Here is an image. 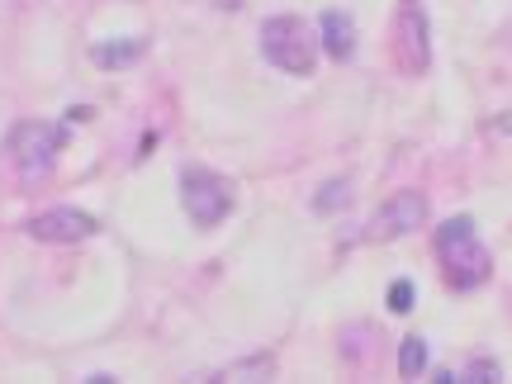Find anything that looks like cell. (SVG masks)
Listing matches in <instances>:
<instances>
[{
  "instance_id": "1",
  "label": "cell",
  "mask_w": 512,
  "mask_h": 384,
  "mask_svg": "<svg viewBox=\"0 0 512 384\" xmlns=\"http://www.w3.org/2000/svg\"><path fill=\"white\" fill-rule=\"evenodd\" d=\"M437 256H441V275H446L456 290H475V285H484L489 271H494V261L484 252L470 214H456V219H446L437 228Z\"/></svg>"
},
{
  "instance_id": "2",
  "label": "cell",
  "mask_w": 512,
  "mask_h": 384,
  "mask_svg": "<svg viewBox=\"0 0 512 384\" xmlns=\"http://www.w3.org/2000/svg\"><path fill=\"white\" fill-rule=\"evenodd\" d=\"M62 143H67V128L62 124H48V119H19L5 138V157L10 166L19 171V181H48L53 176L57 157H62Z\"/></svg>"
},
{
  "instance_id": "3",
  "label": "cell",
  "mask_w": 512,
  "mask_h": 384,
  "mask_svg": "<svg viewBox=\"0 0 512 384\" xmlns=\"http://www.w3.org/2000/svg\"><path fill=\"white\" fill-rule=\"evenodd\" d=\"M261 53L280 72L309 76L313 62H318V38L299 15H271L261 24Z\"/></svg>"
},
{
  "instance_id": "4",
  "label": "cell",
  "mask_w": 512,
  "mask_h": 384,
  "mask_svg": "<svg viewBox=\"0 0 512 384\" xmlns=\"http://www.w3.org/2000/svg\"><path fill=\"white\" fill-rule=\"evenodd\" d=\"M181 204H185V214L195 219V228H219V223L233 214L238 190H233V181L219 176V171L190 166L181 176Z\"/></svg>"
},
{
  "instance_id": "5",
  "label": "cell",
  "mask_w": 512,
  "mask_h": 384,
  "mask_svg": "<svg viewBox=\"0 0 512 384\" xmlns=\"http://www.w3.org/2000/svg\"><path fill=\"white\" fill-rule=\"evenodd\" d=\"M422 223H427V195H422V190H399V195H389V200L370 214L366 238L394 242V238H403V233H418Z\"/></svg>"
},
{
  "instance_id": "6",
  "label": "cell",
  "mask_w": 512,
  "mask_h": 384,
  "mask_svg": "<svg viewBox=\"0 0 512 384\" xmlns=\"http://www.w3.org/2000/svg\"><path fill=\"white\" fill-rule=\"evenodd\" d=\"M24 233L38 242H86L100 233V223L86 214V209H43V214H34V219L24 223Z\"/></svg>"
},
{
  "instance_id": "7",
  "label": "cell",
  "mask_w": 512,
  "mask_h": 384,
  "mask_svg": "<svg viewBox=\"0 0 512 384\" xmlns=\"http://www.w3.org/2000/svg\"><path fill=\"white\" fill-rule=\"evenodd\" d=\"M399 57L408 72H427L432 67V38H427V15H422L418 0H403L399 15Z\"/></svg>"
},
{
  "instance_id": "8",
  "label": "cell",
  "mask_w": 512,
  "mask_h": 384,
  "mask_svg": "<svg viewBox=\"0 0 512 384\" xmlns=\"http://www.w3.org/2000/svg\"><path fill=\"white\" fill-rule=\"evenodd\" d=\"M318 38H323L328 57H337V62H347V57L356 53V24H351L347 10H323V19H318Z\"/></svg>"
},
{
  "instance_id": "9",
  "label": "cell",
  "mask_w": 512,
  "mask_h": 384,
  "mask_svg": "<svg viewBox=\"0 0 512 384\" xmlns=\"http://www.w3.org/2000/svg\"><path fill=\"white\" fill-rule=\"evenodd\" d=\"M143 38H110V43H95L91 48V62L105 67V72H119V67H133L143 57Z\"/></svg>"
},
{
  "instance_id": "10",
  "label": "cell",
  "mask_w": 512,
  "mask_h": 384,
  "mask_svg": "<svg viewBox=\"0 0 512 384\" xmlns=\"http://www.w3.org/2000/svg\"><path fill=\"white\" fill-rule=\"evenodd\" d=\"M427 370V342L422 337H403L399 342V375L403 380H418Z\"/></svg>"
},
{
  "instance_id": "11",
  "label": "cell",
  "mask_w": 512,
  "mask_h": 384,
  "mask_svg": "<svg viewBox=\"0 0 512 384\" xmlns=\"http://www.w3.org/2000/svg\"><path fill=\"white\" fill-rule=\"evenodd\" d=\"M271 375H275L271 356H247V361H238V366L219 370V380H271Z\"/></svg>"
},
{
  "instance_id": "12",
  "label": "cell",
  "mask_w": 512,
  "mask_h": 384,
  "mask_svg": "<svg viewBox=\"0 0 512 384\" xmlns=\"http://www.w3.org/2000/svg\"><path fill=\"white\" fill-rule=\"evenodd\" d=\"M347 204H351V181H328L313 195V209H318V214H337V209H347Z\"/></svg>"
},
{
  "instance_id": "13",
  "label": "cell",
  "mask_w": 512,
  "mask_h": 384,
  "mask_svg": "<svg viewBox=\"0 0 512 384\" xmlns=\"http://www.w3.org/2000/svg\"><path fill=\"white\" fill-rule=\"evenodd\" d=\"M456 380H470V384H498V380H503V366H498V361H479V356H475V361L460 370Z\"/></svg>"
},
{
  "instance_id": "14",
  "label": "cell",
  "mask_w": 512,
  "mask_h": 384,
  "mask_svg": "<svg viewBox=\"0 0 512 384\" xmlns=\"http://www.w3.org/2000/svg\"><path fill=\"white\" fill-rule=\"evenodd\" d=\"M384 304H389V313H408V309H413V304H418L413 280H394V285H389V294H384Z\"/></svg>"
},
{
  "instance_id": "15",
  "label": "cell",
  "mask_w": 512,
  "mask_h": 384,
  "mask_svg": "<svg viewBox=\"0 0 512 384\" xmlns=\"http://www.w3.org/2000/svg\"><path fill=\"white\" fill-rule=\"evenodd\" d=\"M223 10H242V0H219Z\"/></svg>"
}]
</instances>
